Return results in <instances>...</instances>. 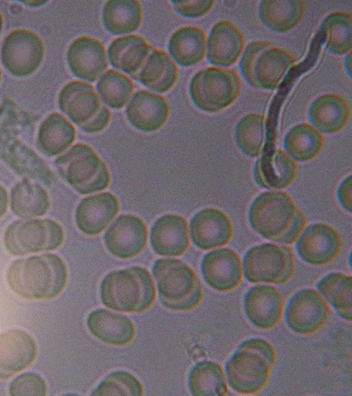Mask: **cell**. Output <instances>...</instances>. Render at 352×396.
<instances>
[{
  "label": "cell",
  "mask_w": 352,
  "mask_h": 396,
  "mask_svg": "<svg viewBox=\"0 0 352 396\" xmlns=\"http://www.w3.org/2000/svg\"><path fill=\"white\" fill-rule=\"evenodd\" d=\"M153 251L162 256H180L189 246L186 219L178 214H165L157 219L151 231Z\"/></svg>",
  "instance_id": "obj_24"
},
{
  "label": "cell",
  "mask_w": 352,
  "mask_h": 396,
  "mask_svg": "<svg viewBox=\"0 0 352 396\" xmlns=\"http://www.w3.org/2000/svg\"><path fill=\"white\" fill-rule=\"evenodd\" d=\"M92 395H144V388L133 374L124 371H113L107 375L97 386Z\"/></svg>",
  "instance_id": "obj_43"
},
{
  "label": "cell",
  "mask_w": 352,
  "mask_h": 396,
  "mask_svg": "<svg viewBox=\"0 0 352 396\" xmlns=\"http://www.w3.org/2000/svg\"><path fill=\"white\" fill-rule=\"evenodd\" d=\"M296 241V250L300 258L316 266L334 261L342 248L340 232L332 226L323 223L308 226Z\"/></svg>",
  "instance_id": "obj_13"
},
{
  "label": "cell",
  "mask_w": 352,
  "mask_h": 396,
  "mask_svg": "<svg viewBox=\"0 0 352 396\" xmlns=\"http://www.w3.org/2000/svg\"><path fill=\"white\" fill-rule=\"evenodd\" d=\"M67 268L54 254H41L13 261L6 274L10 289L30 300H46L58 296L67 281Z\"/></svg>",
  "instance_id": "obj_2"
},
{
  "label": "cell",
  "mask_w": 352,
  "mask_h": 396,
  "mask_svg": "<svg viewBox=\"0 0 352 396\" xmlns=\"http://www.w3.org/2000/svg\"><path fill=\"white\" fill-rule=\"evenodd\" d=\"M351 109L342 96L327 93L318 97L311 104L309 118L319 131L333 133L342 130L348 123Z\"/></svg>",
  "instance_id": "obj_28"
},
{
  "label": "cell",
  "mask_w": 352,
  "mask_h": 396,
  "mask_svg": "<svg viewBox=\"0 0 352 396\" xmlns=\"http://www.w3.org/2000/svg\"><path fill=\"white\" fill-rule=\"evenodd\" d=\"M133 89L131 80L124 74L109 70L100 76L97 90L101 100L108 106L122 108L129 100Z\"/></svg>",
  "instance_id": "obj_41"
},
{
  "label": "cell",
  "mask_w": 352,
  "mask_h": 396,
  "mask_svg": "<svg viewBox=\"0 0 352 396\" xmlns=\"http://www.w3.org/2000/svg\"><path fill=\"white\" fill-rule=\"evenodd\" d=\"M10 395L13 396L36 395L47 394V386L44 379L34 373L20 375L10 384Z\"/></svg>",
  "instance_id": "obj_44"
},
{
  "label": "cell",
  "mask_w": 352,
  "mask_h": 396,
  "mask_svg": "<svg viewBox=\"0 0 352 396\" xmlns=\"http://www.w3.org/2000/svg\"><path fill=\"white\" fill-rule=\"evenodd\" d=\"M249 222L252 229L270 241L291 244L307 225V218L290 195L283 191L260 194L251 204Z\"/></svg>",
  "instance_id": "obj_1"
},
{
  "label": "cell",
  "mask_w": 352,
  "mask_h": 396,
  "mask_svg": "<svg viewBox=\"0 0 352 396\" xmlns=\"http://www.w3.org/2000/svg\"><path fill=\"white\" fill-rule=\"evenodd\" d=\"M29 120L22 111L11 103L0 109V157L7 148L20 139L29 126Z\"/></svg>",
  "instance_id": "obj_42"
},
{
  "label": "cell",
  "mask_w": 352,
  "mask_h": 396,
  "mask_svg": "<svg viewBox=\"0 0 352 396\" xmlns=\"http://www.w3.org/2000/svg\"><path fill=\"white\" fill-rule=\"evenodd\" d=\"M298 165L282 149L267 151L254 167V177L258 185L268 189H282L296 179Z\"/></svg>",
  "instance_id": "obj_23"
},
{
  "label": "cell",
  "mask_w": 352,
  "mask_h": 396,
  "mask_svg": "<svg viewBox=\"0 0 352 396\" xmlns=\"http://www.w3.org/2000/svg\"><path fill=\"white\" fill-rule=\"evenodd\" d=\"M177 76V68L170 56L164 50L152 48L135 78L152 90L165 92L173 87Z\"/></svg>",
  "instance_id": "obj_31"
},
{
  "label": "cell",
  "mask_w": 352,
  "mask_h": 396,
  "mask_svg": "<svg viewBox=\"0 0 352 396\" xmlns=\"http://www.w3.org/2000/svg\"><path fill=\"white\" fill-rule=\"evenodd\" d=\"M269 362L254 352L236 349L226 366L230 387L243 395H254L267 384L272 368Z\"/></svg>",
  "instance_id": "obj_10"
},
{
  "label": "cell",
  "mask_w": 352,
  "mask_h": 396,
  "mask_svg": "<svg viewBox=\"0 0 352 396\" xmlns=\"http://www.w3.org/2000/svg\"><path fill=\"white\" fill-rule=\"evenodd\" d=\"M90 333L104 343L122 346L129 344L135 335L133 322L128 317L104 309L91 311L87 319Z\"/></svg>",
  "instance_id": "obj_26"
},
{
  "label": "cell",
  "mask_w": 352,
  "mask_h": 396,
  "mask_svg": "<svg viewBox=\"0 0 352 396\" xmlns=\"http://www.w3.org/2000/svg\"><path fill=\"white\" fill-rule=\"evenodd\" d=\"M36 355V344L26 331L14 329L1 333L0 380L8 379L29 367Z\"/></svg>",
  "instance_id": "obj_19"
},
{
  "label": "cell",
  "mask_w": 352,
  "mask_h": 396,
  "mask_svg": "<svg viewBox=\"0 0 352 396\" xmlns=\"http://www.w3.org/2000/svg\"><path fill=\"white\" fill-rule=\"evenodd\" d=\"M1 158L25 179L46 186L56 180L54 172L47 163L21 140L10 145Z\"/></svg>",
  "instance_id": "obj_27"
},
{
  "label": "cell",
  "mask_w": 352,
  "mask_h": 396,
  "mask_svg": "<svg viewBox=\"0 0 352 396\" xmlns=\"http://www.w3.org/2000/svg\"><path fill=\"white\" fill-rule=\"evenodd\" d=\"M267 121L258 113L243 116L235 128L236 142L246 155L255 157L264 153Z\"/></svg>",
  "instance_id": "obj_39"
},
{
  "label": "cell",
  "mask_w": 352,
  "mask_h": 396,
  "mask_svg": "<svg viewBox=\"0 0 352 396\" xmlns=\"http://www.w3.org/2000/svg\"><path fill=\"white\" fill-rule=\"evenodd\" d=\"M241 87V78L235 70L208 67L193 76L189 91L198 108L216 112L232 104L238 98Z\"/></svg>",
  "instance_id": "obj_7"
},
{
  "label": "cell",
  "mask_w": 352,
  "mask_h": 396,
  "mask_svg": "<svg viewBox=\"0 0 352 396\" xmlns=\"http://www.w3.org/2000/svg\"><path fill=\"white\" fill-rule=\"evenodd\" d=\"M58 104L60 109L84 131L103 107L93 87L80 81L70 82L62 88Z\"/></svg>",
  "instance_id": "obj_18"
},
{
  "label": "cell",
  "mask_w": 352,
  "mask_h": 396,
  "mask_svg": "<svg viewBox=\"0 0 352 396\" xmlns=\"http://www.w3.org/2000/svg\"><path fill=\"white\" fill-rule=\"evenodd\" d=\"M284 306L281 292L270 285L251 287L243 300L247 318L254 327L262 330H270L280 322Z\"/></svg>",
  "instance_id": "obj_16"
},
{
  "label": "cell",
  "mask_w": 352,
  "mask_h": 396,
  "mask_svg": "<svg viewBox=\"0 0 352 396\" xmlns=\"http://www.w3.org/2000/svg\"><path fill=\"white\" fill-rule=\"evenodd\" d=\"M352 183L351 176L345 178L340 184L338 190V198L342 206L347 211L351 212L352 208Z\"/></svg>",
  "instance_id": "obj_47"
},
{
  "label": "cell",
  "mask_w": 352,
  "mask_h": 396,
  "mask_svg": "<svg viewBox=\"0 0 352 396\" xmlns=\"http://www.w3.org/2000/svg\"><path fill=\"white\" fill-rule=\"evenodd\" d=\"M206 47L205 32L192 25L176 30L168 42V50L173 59L184 67L193 65L204 58Z\"/></svg>",
  "instance_id": "obj_33"
},
{
  "label": "cell",
  "mask_w": 352,
  "mask_h": 396,
  "mask_svg": "<svg viewBox=\"0 0 352 396\" xmlns=\"http://www.w3.org/2000/svg\"><path fill=\"white\" fill-rule=\"evenodd\" d=\"M1 54L2 62L8 71L16 76H26L34 72L40 65L44 47L35 33L17 30L5 38Z\"/></svg>",
  "instance_id": "obj_12"
},
{
  "label": "cell",
  "mask_w": 352,
  "mask_h": 396,
  "mask_svg": "<svg viewBox=\"0 0 352 396\" xmlns=\"http://www.w3.org/2000/svg\"><path fill=\"white\" fill-rule=\"evenodd\" d=\"M201 271L206 283L220 292L238 287L243 280V266L239 254L230 248H220L203 258Z\"/></svg>",
  "instance_id": "obj_15"
},
{
  "label": "cell",
  "mask_w": 352,
  "mask_h": 396,
  "mask_svg": "<svg viewBox=\"0 0 352 396\" xmlns=\"http://www.w3.org/2000/svg\"><path fill=\"white\" fill-rule=\"evenodd\" d=\"M296 258L288 246L263 243L250 248L245 254L243 270L252 283L284 284L294 275Z\"/></svg>",
  "instance_id": "obj_8"
},
{
  "label": "cell",
  "mask_w": 352,
  "mask_h": 396,
  "mask_svg": "<svg viewBox=\"0 0 352 396\" xmlns=\"http://www.w3.org/2000/svg\"><path fill=\"white\" fill-rule=\"evenodd\" d=\"M351 14L346 11H334L324 19L320 31L326 47L333 53L342 54L351 49Z\"/></svg>",
  "instance_id": "obj_40"
},
{
  "label": "cell",
  "mask_w": 352,
  "mask_h": 396,
  "mask_svg": "<svg viewBox=\"0 0 352 396\" xmlns=\"http://www.w3.org/2000/svg\"><path fill=\"white\" fill-rule=\"evenodd\" d=\"M2 25H3V18H2V16L0 13V32H1V30L2 28Z\"/></svg>",
  "instance_id": "obj_49"
},
{
  "label": "cell",
  "mask_w": 352,
  "mask_h": 396,
  "mask_svg": "<svg viewBox=\"0 0 352 396\" xmlns=\"http://www.w3.org/2000/svg\"><path fill=\"white\" fill-rule=\"evenodd\" d=\"M237 349L247 350L258 353L265 358L273 366L276 362V353L274 346L267 340L253 338L241 342Z\"/></svg>",
  "instance_id": "obj_46"
},
{
  "label": "cell",
  "mask_w": 352,
  "mask_h": 396,
  "mask_svg": "<svg viewBox=\"0 0 352 396\" xmlns=\"http://www.w3.org/2000/svg\"><path fill=\"white\" fill-rule=\"evenodd\" d=\"M190 233L194 244L207 250L229 243L233 236V226L226 212L217 208H206L192 218Z\"/></svg>",
  "instance_id": "obj_17"
},
{
  "label": "cell",
  "mask_w": 352,
  "mask_h": 396,
  "mask_svg": "<svg viewBox=\"0 0 352 396\" xmlns=\"http://www.w3.org/2000/svg\"><path fill=\"white\" fill-rule=\"evenodd\" d=\"M245 43L241 30L230 20H221L211 29L208 40V58L217 65L229 66L240 56Z\"/></svg>",
  "instance_id": "obj_25"
},
{
  "label": "cell",
  "mask_w": 352,
  "mask_h": 396,
  "mask_svg": "<svg viewBox=\"0 0 352 396\" xmlns=\"http://www.w3.org/2000/svg\"><path fill=\"white\" fill-rule=\"evenodd\" d=\"M119 208L118 198L111 192H104L85 197L76 210V226L87 235L98 234L115 218Z\"/></svg>",
  "instance_id": "obj_21"
},
{
  "label": "cell",
  "mask_w": 352,
  "mask_h": 396,
  "mask_svg": "<svg viewBox=\"0 0 352 396\" xmlns=\"http://www.w3.org/2000/svg\"><path fill=\"white\" fill-rule=\"evenodd\" d=\"M3 241L11 254L23 256L57 249L63 243L64 232L52 219H23L8 226Z\"/></svg>",
  "instance_id": "obj_9"
},
{
  "label": "cell",
  "mask_w": 352,
  "mask_h": 396,
  "mask_svg": "<svg viewBox=\"0 0 352 396\" xmlns=\"http://www.w3.org/2000/svg\"><path fill=\"white\" fill-rule=\"evenodd\" d=\"M8 205V196L5 188L0 184V218L6 212Z\"/></svg>",
  "instance_id": "obj_48"
},
{
  "label": "cell",
  "mask_w": 352,
  "mask_h": 396,
  "mask_svg": "<svg viewBox=\"0 0 352 396\" xmlns=\"http://www.w3.org/2000/svg\"><path fill=\"white\" fill-rule=\"evenodd\" d=\"M331 309L327 300L314 289H303L290 298L285 311L286 322L294 333L308 336L327 323Z\"/></svg>",
  "instance_id": "obj_11"
},
{
  "label": "cell",
  "mask_w": 352,
  "mask_h": 396,
  "mask_svg": "<svg viewBox=\"0 0 352 396\" xmlns=\"http://www.w3.org/2000/svg\"><path fill=\"white\" fill-rule=\"evenodd\" d=\"M319 293L344 320L352 319V278L340 273H331L317 284Z\"/></svg>",
  "instance_id": "obj_38"
},
{
  "label": "cell",
  "mask_w": 352,
  "mask_h": 396,
  "mask_svg": "<svg viewBox=\"0 0 352 396\" xmlns=\"http://www.w3.org/2000/svg\"><path fill=\"white\" fill-rule=\"evenodd\" d=\"M148 231L144 221L136 215L119 216L104 234L109 252L121 259L133 258L142 252L147 243Z\"/></svg>",
  "instance_id": "obj_14"
},
{
  "label": "cell",
  "mask_w": 352,
  "mask_h": 396,
  "mask_svg": "<svg viewBox=\"0 0 352 396\" xmlns=\"http://www.w3.org/2000/svg\"><path fill=\"white\" fill-rule=\"evenodd\" d=\"M284 147L296 160L307 162L317 157L324 146L323 135L307 122L291 128L284 138Z\"/></svg>",
  "instance_id": "obj_35"
},
{
  "label": "cell",
  "mask_w": 352,
  "mask_h": 396,
  "mask_svg": "<svg viewBox=\"0 0 352 396\" xmlns=\"http://www.w3.org/2000/svg\"><path fill=\"white\" fill-rule=\"evenodd\" d=\"M0 77H1V72H0Z\"/></svg>",
  "instance_id": "obj_50"
},
{
  "label": "cell",
  "mask_w": 352,
  "mask_h": 396,
  "mask_svg": "<svg viewBox=\"0 0 352 396\" xmlns=\"http://www.w3.org/2000/svg\"><path fill=\"white\" fill-rule=\"evenodd\" d=\"M142 17L141 5L133 0H111L102 10L106 29L113 34H124L136 30Z\"/></svg>",
  "instance_id": "obj_36"
},
{
  "label": "cell",
  "mask_w": 352,
  "mask_h": 396,
  "mask_svg": "<svg viewBox=\"0 0 352 396\" xmlns=\"http://www.w3.org/2000/svg\"><path fill=\"white\" fill-rule=\"evenodd\" d=\"M76 131L62 115L54 113L41 124L36 138L39 151L47 156H55L65 151L74 141Z\"/></svg>",
  "instance_id": "obj_32"
},
{
  "label": "cell",
  "mask_w": 352,
  "mask_h": 396,
  "mask_svg": "<svg viewBox=\"0 0 352 396\" xmlns=\"http://www.w3.org/2000/svg\"><path fill=\"white\" fill-rule=\"evenodd\" d=\"M55 164L60 175L80 194L101 191L110 184L106 164L87 144L74 145L56 159Z\"/></svg>",
  "instance_id": "obj_6"
},
{
  "label": "cell",
  "mask_w": 352,
  "mask_h": 396,
  "mask_svg": "<svg viewBox=\"0 0 352 396\" xmlns=\"http://www.w3.org/2000/svg\"><path fill=\"white\" fill-rule=\"evenodd\" d=\"M10 204L12 212L23 219L45 214L50 206L49 195L41 184L28 179L16 183L12 188Z\"/></svg>",
  "instance_id": "obj_30"
},
{
  "label": "cell",
  "mask_w": 352,
  "mask_h": 396,
  "mask_svg": "<svg viewBox=\"0 0 352 396\" xmlns=\"http://www.w3.org/2000/svg\"><path fill=\"white\" fill-rule=\"evenodd\" d=\"M306 9L301 0L261 1L259 16L270 29L278 32H287L294 28L302 19Z\"/></svg>",
  "instance_id": "obj_34"
},
{
  "label": "cell",
  "mask_w": 352,
  "mask_h": 396,
  "mask_svg": "<svg viewBox=\"0 0 352 396\" xmlns=\"http://www.w3.org/2000/svg\"><path fill=\"white\" fill-rule=\"evenodd\" d=\"M296 58L288 50L263 40L252 41L245 50L240 68L245 80L260 89H274Z\"/></svg>",
  "instance_id": "obj_5"
},
{
  "label": "cell",
  "mask_w": 352,
  "mask_h": 396,
  "mask_svg": "<svg viewBox=\"0 0 352 396\" xmlns=\"http://www.w3.org/2000/svg\"><path fill=\"white\" fill-rule=\"evenodd\" d=\"M129 122L138 130L152 132L166 123L168 103L162 96L146 90L135 92L126 109Z\"/></svg>",
  "instance_id": "obj_22"
},
{
  "label": "cell",
  "mask_w": 352,
  "mask_h": 396,
  "mask_svg": "<svg viewBox=\"0 0 352 396\" xmlns=\"http://www.w3.org/2000/svg\"><path fill=\"white\" fill-rule=\"evenodd\" d=\"M152 272L160 301L166 308L188 311L201 302V282L195 271L184 262L171 258L158 259Z\"/></svg>",
  "instance_id": "obj_4"
},
{
  "label": "cell",
  "mask_w": 352,
  "mask_h": 396,
  "mask_svg": "<svg viewBox=\"0 0 352 396\" xmlns=\"http://www.w3.org/2000/svg\"><path fill=\"white\" fill-rule=\"evenodd\" d=\"M188 387L193 395H227L228 387L225 372L217 362L204 360L197 363L188 375Z\"/></svg>",
  "instance_id": "obj_37"
},
{
  "label": "cell",
  "mask_w": 352,
  "mask_h": 396,
  "mask_svg": "<svg viewBox=\"0 0 352 396\" xmlns=\"http://www.w3.org/2000/svg\"><path fill=\"white\" fill-rule=\"evenodd\" d=\"M67 60L72 72L78 78L94 81L107 67V58L102 43L96 38L83 36L70 44Z\"/></svg>",
  "instance_id": "obj_20"
},
{
  "label": "cell",
  "mask_w": 352,
  "mask_h": 396,
  "mask_svg": "<svg viewBox=\"0 0 352 396\" xmlns=\"http://www.w3.org/2000/svg\"><path fill=\"white\" fill-rule=\"evenodd\" d=\"M152 50L139 35H129L114 39L108 49L111 64L135 78Z\"/></svg>",
  "instance_id": "obj_29"
},
{
  "label": "cell",
  "mask_w": 352,
  "mask_h": 396,
  "mask_svg": "<svg viewBox=\"0 0 352 396\" xmlns=\"http://www.w3.org/2000/svg\"><path fill=\"white\" fill-rule=\"evenodd\" d=\"M175 9L183 16L198 17L206 14L214 6V1H172Z\"/></svg>",
  "instance_id": "obj_45"
},
{
  "label": "cell",
  "mask_w": 352,
  "mask_h": 396,
  "mask_svg": "<svg viewBox=\"0 0 352 396\" xmlns=\"http://www.w3.org/2000/svg\"><path fill=\"white\" fill-rule=\"evenodd\" d=\"M100 296L102 304L113 310L140 313L153 305L156 292L147 269L131 266L107 274L100 284Z\"/></svg>",
  "instance_id": "obj_3"
}]
</instances>
